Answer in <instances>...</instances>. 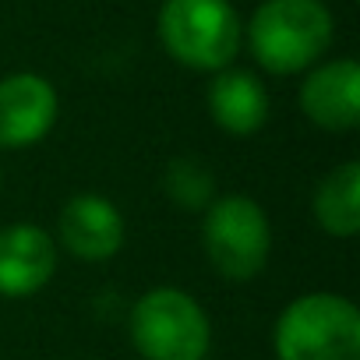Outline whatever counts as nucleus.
Masks as SVG:
<instances>
[{"instance_id": "nucleus-4", "label": "nucleus", "mask_w": 360, "mask_h": 360, "mask_svg": "<svg viewBox=\"0 0 360 360\" xmlns=\"http://www.w3.org/2000/svg\"><path fill=\"white\" fill-rule=\"evenodd\" d=\"M131 342L145 360H205L212 325L191 293L159 286L134 304Z\"/></svg>"}, {"instance_id": "nucleus-11", "label": "nucleus", "mask_w": 360, "mask_h": 360, "mask_svg": "<svg viewBox=\"0 0 360 360\" xmlns=\"http://www.w3.org/2000/svg\"><path fill=\"white\" fill-rule=\"evenodd\" d=\"M314 219L332 237H353L360 230V166H335L314 191Z\"/></svg>"}, {"instance_id": "nucleus-6", "label": "nucleus", "mask_w": 360, "mask_h": 360, "mask_svg": "<svg viewBox=\"0 0 360 360\" xmlns=\"http://www.w3.org/2000/svg\"><path fill=\"white\" fill-rule=\"evenodd\" d=\"M57 92L46 78L22 71L0 82V148H25L50 134Z\"/></svg>"}, {"instance_id": "nucleus-1", "label": "nucleus", "mask_w": 360, "mask_h": 360, "mask_svg": "<svg viewBox=\"0 0 360 360\" xmlns=\"http://www.w3.org/2000/svg\"><path fill=\"white\" fill-rule=\"evenodd\" d=\"M248 43L272 75H297L332 46V15L321 0H265L251 15Z\"/></svg>"}, {"instance_id": "nucleus-5", "label": "nucleus", "mask_w": 360, "mask_h": 360, "mask_svg": "<svg viewBox=\"0 0 360 360\" xmlns=\"http://www.w3.org/2000/svg\"><path fill=\"white\" fill-rule=\"evenodd\" d=\"M205 255L212 269L233 283L255 279L272 251V226L258 202L244 195H226L205 212Z\"/></svg>"}, {"instance_id": "nucleus-10", "label": "nucleus", "mask_w": 360, "mask_h": 360, "mask_svg": "<svg viewBox=\"0 0 360 360\" xmlns=\"http://www.w3.org/2000/svg\"><path fill=\"white\" fill-rule=\"evenodd\" d=\"M209 113L212 120L233 134L248 138L265 127L269 120V92L251 71H216L209 85Z\"/></svg>"}, {"instance_id": "nucleus-12", "label": "nucleus", "mask_w": 360, "mask_h": 360, "mask_svg": "<svg viewBox=\"0 0 360 360\" xmlns=\"http://www.w3.org/2000/svg\"><path fill=\"white\" fill-rule=\"evenodd\" d=\"M212 173L198 159H173L162 173V191L180 209H205L212 205Z\"/></svg>"}, {"instance_id": "nucleus-7", "label": "nucleus", "mask_w": 360, "mask_h": 360, "mask_svg": "<svg viewBox=\"0 0 360 360\" xmlns=\"http://www.w3.org/2000/svg\"><path fill=\"white\" fill-rule=\"evenodd\" d=\"M300 110L325 131H353L360 124V68L342 57L314 68L300 89Z\"/></svg>"}, {"instance_id": "nucleus-3", "label": "nucleus", "mask_w": 360, "mask_h": 360, "mask_svg": "<svg viewBox=\"0 0 360 360\" xmlns=\"http://www.w3.org/2000/svg\"><path fill=\"white\" fill-rule=\"evenodd\" d=\"M279 360H360V314L339 293H307L276 321Z\"/></svg>"}, {"instance_id": "nucleus-8", "label": "nucleus", "mask_w": 360, "mask_h": 360, "mask_svg": "<svg viewBox=\"0 0 360 360\" xmlns=\"http://www.w3.org/2000/svg\"><path fill=\"white\" fill-rule=\"evenodd\" d=\"M57 269V248L46 230L18 223L0 230V293L29 297L50 283Z\"/></svg>"}, {"instance_id": "nucleus-2", "label": "nucleus", "mask_w": 360, "mask_h": 360, "mask_svg": "<svg viewBox=\"0 0 360 360\" xmlns=\"http://www.w3.org/2000/svg\"><path fill=\"white\" fill-rule=\"evenodd\" d=\"M240 39L244 25L230 0H166L159 11V43L184 68L223 71Z\"/></svg>"}, {"instance_id": "nucleus-9", "label": "nucleus", "mask_w": 360, "mask_h": 360, "mask_svg": "<svg viewBox=\"0 0 360 360\" xmlns=\"http://www.w3.org/2000/svg\"><path fill=\"white\" fill-rule=\"evenodd\" d=\"M60 240L75 258L106 262L124 248V216L103 195H75L60 212Z\"/></svg>"}]
</instances>
